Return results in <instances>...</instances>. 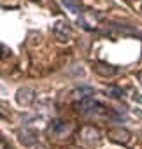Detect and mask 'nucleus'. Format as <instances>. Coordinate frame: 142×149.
<instances>
[{
  "instance_id": "f257e3e1",
  "label": "nucleus",
  "mask_w": 142,
  "mask_h": 149,
  "mask_svg": "<svg viewBox=\"0 0 142 149\" xmlns=\"http://www.w3.org/2000/svg\"><path fill=\"white\" fill-rule=\"evenodd\" d=\"M77 111H81L83 114H105V112H107V109H105L100 102L93 100V97L83 98V100L77 104Z\"/></svg>"
},
{
  "instance_id": "f03ea898",
  "label": "nucleus",
  "mask_w": 142,
  "mask_h": 149,
  "mask_svg": "<svg viewBox=\"0 0 142 149\" xmlns=\"http://www.w3.org/2000/svg\"><path fill=\"white\" fill-rule=\"evenodd\" d=\"M53 33L54 37L60 40V42H67L70 40V37H72V30H70V25L67 19H60L54 23V28H53Z\"/></svg>"
},
{
  "instance_id": "7ed1b4c3",
  "label": "nucleus",
  "mask_w": 142,
  "mask_h": 149,
  "mask_svg": "<svg viewBox=\"0 0 142 149\" xmlns=\"http://www.w3.org/2000/svg\"><path fill=\"white\" fill-rule=\"evenodd\" d=\"M107 135L114 142H121V144H128L130 142V137H132V133L128 130H125V128H112V130H109Z\"/></svg>"
},
{
  "instance_id": "20e7f679",
  "label": "nucleus",
  "mask_w": 142,
  "mask_h": 149,
  "mask_svg": "<svg viewBox=\"0 0 142 149\" xmlns=\"http://www.w3.org/2000/svg\"><path fill=\"white\" fill-rule=\"evenodd\" d=\"M33 98H35V95H33V90H30V88H23L16 95V100L19 105H30L33 102Z\"/></svg>"
},
{
  "instance_id": "39448f33",
  "label": "nucleus",
  "mask_w": 142,
  "mask_h": 149,
  "mask_svg": "<svg viewBox=\"0 0 142 149\" xmlns=\"http://www.w3.org/2000/svg\"><path fill=\"white\" fill-rule=\"evenodd\" d=\"M81 137L86 140V142H98L100 140V132L95 128V126H84L81 130Z\"/></svg>"
},
{
  "instance_id": "423d86ee",
  "label": "nucleus",
  "mask_w": 142,
  "mask_h": 149,
  "mask_svg": "<svg viewBox=\"0 0 142 149\" xmlns=\"http://www.w3.org/2000/svg\"><path fill=\"white\" fill-rule=\"evenodd\" d=\"M19 142L25 146H35L37 142V132L35 130H21L19 132Z\"/></svg>"
},
{
  "instance_id": "0eeeda50",
  "label": "nucleus",
  "mask_w": 142,
  "mask_h": 149,
  "mask_svg": "<svg viewBox=\"0 0 142 149\" xmlns=\"http://www.w3.org/2000/svg\"><path fill=\"white\" fill-rule=\"evenodd\" d=\"M67 130H68V125L65 121H60V119H54L49 125V132L54 133V135H58V137L63 135V133H67Z\"/></svg>"
},
{
  "instance_id": "6e6552de",
  "label": "nucleus",
  "mask_w": 142,
  "mask_h": 149,
  "mask_svg": "<svg viewBox=\"0 0 142 149\" xmlns=\"http://www.w3.org/2000/svg\"><path fill=\"white\" fill-rule=\"evenodd\" d=\"M93 68H95V72L97 74H100V76H114V74L118 72L112 65H107V63H95L93 65Z\"/></svg>"
},
{
  "instance_id": "1a4fd4ad",
  "label": "nucleus",
  "mask_w": 142,
  "mask_h": 149,
  "mask_svg": "<svg viewBox=\"0 0 142 149\" xmlns=\"http://www.w3.org/2000/svg\"><path fill=\"white\" fill-rule=\"evenodd\" d=\"M93 95H95V91H93L91 86H81L79 90H76V97H79L81 100L88 98V97H93Z\"/></svg>"
},
{
  "instance_id": "9d476101",
  "label": "nucleus",
  "mask_w": 142,
  "mask_h": 149,
  "mask_svg": "<svg viewBox=\"0 0 142 149\" xmlns=\"http://www.w3.org/2000/svg\"><path fill=\"white\" fill-rule=\"evenodd\" d=\"M105 95H109L112 98H121L123 97V90L116 88V86H109V88H105Z\"/></svg>"
},
{
  "instance_id": "9b49d317",
  "label": "nucleus",
  "mask_w": 142,
  "mask_h": 149,
  "mask_svg": "<svg viewBox=\"0 0 142 149\" xmlns=\"http://www.w3.org/2000/svg\"><path fill=\"white\" fill-rule=\"evenodd\" d=\"M61 4H63L67 9H70L72 13H79V6H77V4H74L72 0H61Z\"/></svg>"
},
{
  "instance_id": "f8f14e48",
  "label": "nucleus",
  "mask_w": 142,
  "mask_h": 149,
  "mask_svg": "<svg viewBox=\"0 0 142 149\" xmlns=\"http://www.w3.org/2000/svg\"><path fill=\"white\" fill-rule=\"evenodd\" d=\"M77 23H79V25H81V26H83L84 30H91V28H90V26L86 25V21H84V18H83V16H79V19H77Z\"/></svg>"
},
{
  "instance_id": "ddd939ff",
  "label": "nucleus",
  "mask_w": 142,
  "mask_h": 149,
  "mask_svg": "<svg viewBox=\"0 0 142 149\" xmlns=\"http://www.w3.org/2000/svg\"><path fill=\"white\" fill-rule=\"evenodd\" d=\"M33 149H37V147H33ZM39 149H44V147H42V146H39Z\"/></svg>"
}]
</instances>
